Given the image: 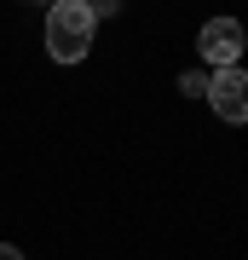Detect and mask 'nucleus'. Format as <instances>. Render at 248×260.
Here are the masks:
<instances>
[{"mask_svg":"<svg viewBox=\"0 0 248 260\" xmlns=\"http://www.w3.org/2000/svg\"><path fill=\"white\" fill-rule=\"evenodd\" d=\"M202 99L214 104L220 121L242 127V121H248V70H242V64H237V70H208V93H202Z\"/></svg>","mask_w":248,"mask_h":260,"instance_id":"nucleus-3","label":"nucleus"},{"mask_svg":"<svg viewBox=\"0 0 248 260\" xmlns=\"http://www.w3.org/2000/svg\"><path fill=\"white\" fill-rule=\"evenodd\" d=\"M92 35H98V12L87 0H58L46 12V52H52V64H81L92 52Z\"/></svg>","mask_w":248,"mask_h":260,"instance_id":"nucleus-1","label":"nucleus"},{"mask_svg":"<svg viewBox=\"0 0 248 260\" xmlns=\"http://www.w3.org/2000/svg\"><path fill=\"white\" fill-rule=\"evenodd\" d=\"M0 260H29L23 249H12V243H0Z\"/></svg>","mask_w":248,"mask_h":260,"instance_id":"nucleus-5","label":"nucleus"},{"mask_svg":"<svg viewBox=\"0 0 248 260\" xmlns=\"http://www.w3.org/2000/svg\"><path fill=\"white\" fill-rule=\"evenodd\" d=\"M242 47H248V35H242L237 18H208L202 35H196V52L208 58V70H237L242 64Z\"/></svg>","mask_w":248,"mask_h":260,"instance_id":"nucleus-2","label":"nucleus"},{"mask_svg":"<svg viewBox=\"0 0 248 260\" xmlns=\"http://www.w3.org/2000/svg\"><path fill=\"white\" fill-rule=\"evenodd\" d=\"M179 93L185 99H202L208 93V75H179Z\"/></svg>","mask_w":248,"mask_h":260,"instance_id":"nucleus-4","label":"nucleus"}]
</instances>
